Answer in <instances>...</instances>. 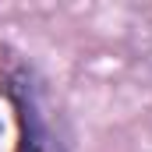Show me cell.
I'll return each mask as SVG.
<instances>
[{
  "label": "cell",
  "instance_id": "cell-1",
  "mask_svg": "<svg viewBox=\"0 0 152 152\" xmlns=\"http://www.w3.org/2000/svg\"><path fill=\"white\" fill-rule=\"evenodd\" d=\"M4 96L11 99L18 117V152H67L64 120L46 85L28 64L21 60L4 64Z\"/></svg>",
  "mask_w": 152,
  "mask_h": 152
}]
</instances>
